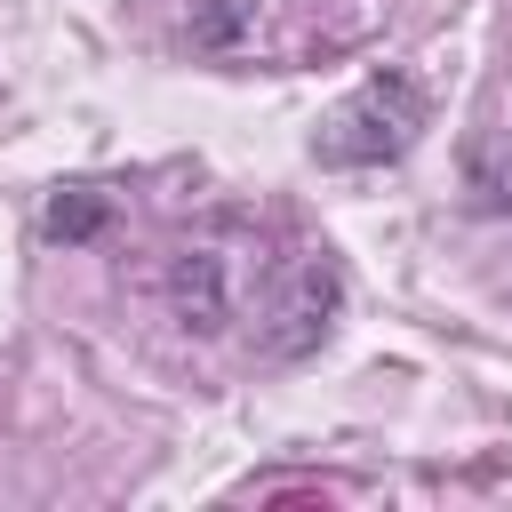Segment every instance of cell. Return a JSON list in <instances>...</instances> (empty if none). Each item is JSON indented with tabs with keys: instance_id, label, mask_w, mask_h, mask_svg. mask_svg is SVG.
I'll list each match as a JSON object with an SVG mask.
<instances>
[{
	"instance_id": "3",
	"label": "cell",
	"mask_w": 512,
	"mask_h": 512,
	"mask_svg": "<svg viewBox=\"0 0 512 512\" xmlns=\"http://www.w3.org/2000/svg\"><path fill=\"white\" fill-rule=\"evenodd\" d=\"M160 296H168V320L184 336H224L232 312H240V272L216 240H184L168 264H160Z\"/></svg>"
},
{
	"instance_id": "2",
	"label": "cell",
	"mask_w": 512,
	"mask_h": 512,
	"mask_svg": "<svg viewBox=\"0 0 512 512\" xmlns=\"http://www.w3.org/2000/svg\"><path fill=\"white\" fill-rule=\"evenodd\" d=\"M336 312H344V272H336V256H328V248H288V256H272L264 280H256L248 352L272 360V368L312 360V352L328 344Z\"/></svg>"
},
{
	"instance_id": "5",
	"label": "cell",
	"mask_w": 512,
	"mask_h": 512,
	"mask_svg": "<svg viewBox=\"0 0 512 512\" xmlns=\"http://www.w3.org/2000/svg\"><path fill=\"white\" fill-rule=\"evenodd\" d=\"M104 216H112V200H104L96 184H72V192H56V200H48L40 232H48V240H96V232H104Z\"/></svg>"
},
{
	"instance_id": "4",
	"label": "cell",
	"mask_w": 512,
	"mask_h": 512,
	"mask_svg": "<svg viewBox=\"0 0 512 512\" xmlns=\"http://www.w3.org/2000/svg\"><path fill=\"white\" fill-rule=\"evenodd\" d=\"M456 184H464V208L472 216H512V128H480L464 144Z\"/></svg>"
},
{
	"instance_id": "1",
	"label": "cell",
	"mask_w": 512,
	"mask_h": 512,
	"mask_svg": "<svg viewBox=\"0 0 512 512\" xmlns=\"http://www.w3.org/2000/svg\"><path fill=\"white\" fill-rule=\"evenodd\" d=\"M424 128H432L424 80L400 72V64H384V72H368L352 96H336V104L320 112L312 160H320V168H392V160H408V152L424 144Z\"/></svg>"
}]
</instances>
